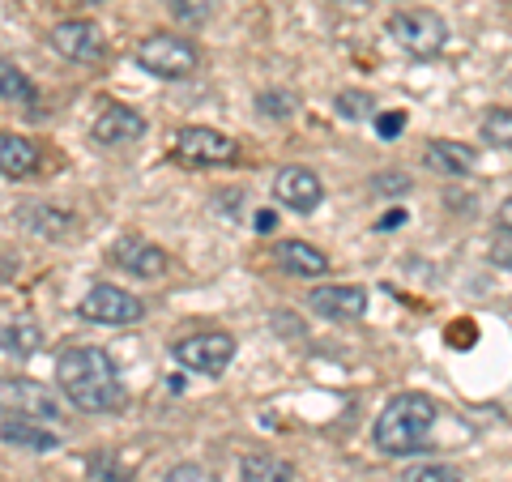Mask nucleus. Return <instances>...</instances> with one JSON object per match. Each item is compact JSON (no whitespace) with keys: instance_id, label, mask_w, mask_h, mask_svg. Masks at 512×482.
<instances>
[{"instance_id":"obj_1","label":"nucleus","mask_w":512,"mask_h":482,"mask_svg":"<svg viewBox=\"0 0 512 482\" xmlns=\"http://www.w3.org/2000/svg\"><path fill=\"white\" fill-rule=\"evenodd\" d=\"M56 384L60 393L86 414H111L124 406V384L116 359L99 346H69L56 359Z\"/></svg>"},{"instance_id":"obj_2","label":"nucleus","mask_w":512,"mask_h":482,"mask_svg":"<svg viewBox=\"0 0 512 482\" xmlns=\"http://www.w3.org/2000/svg\"><path fill=\"white\" fill-rule=\"evenodd\" d=\"M431 427H436V401L423 393H397L376 414L372 440L384 457H414L427 448Z\"/></svg>"},{"instance_id":"obj_3","label":"nucleus","mask_w":512,"mask_h":482,"mask_svg":"<svg viewBox=\"0 0 512 482\" xmlns=\"http://www.w3.org/2000/svg\"><path fill=\"white\" fill-rule=\"evenodd\" d=\"M133 60L150 77L180 82V77H188L192 69H197V47H192V39H184V35H150V39H141Z\"/></svg>"},{"instance_id":"obj_4","label":"nucleus","mask_w":512,"mask_h":482,"mask_svg":"<svg viewBox=\"0 0 512 482\" xmlns=\"http://www.w3.org/2000/svg\"><path fill=\"white\" fill-rule=\"evenodd\" d=\"M384 30L397 39V47H406L410 56H436L440 47L448 43V26L440 13L431 9H402L393 13L389 22H384Z\"/></svg>"},{"instance_id":"obj_5","label":"nucleus","mask_w":512,"mask_h":482,"mask_svg":"<svg viewBox=\"0 0 512 482\" xmlns=\"http://www.w3.org/2000/svg\"><path fill=\"white\" fill-rule=\"evenodd\" d=\"M171 359L201 376H222L235 359V337L231 333H192L171 346Z\"/></svg>"},{"instance_id":"obj_6","label":"nucleus","mask_w":512,"mask_h":482,"mask_svg":"<svg viewBox=\"0 0 512 482\" xmlns=\"http://www.w3.org/2000/svg\"><path fill=\"white\" fill-rule=\"evenodd\" d=\"M235 154H239V146L227 133H218V128L188 124L175 133V158L188 167H222V163H231Z\"/></svg>"},{"instance_id":"obj_7","label":"nucleus","mask_w":512,"mask_h":482,"mask_svg":"<svg viewBox=\"0 0 512 482\" xmlns=\"http://www.w3.org/2000/svg\"><path fill=\"white\" fill-rule=\"evenodd\" d=\"M82 312L90 325H107V329H120V325H137L141 316H146V303H141L137 295H128L120 291V286H111V282H99L94 291L82 299Z\"/></svg>"},{"instance_id":"obj_8","label":"nucleus","mask_w":512,"mask_h":482,"mask_svg":"<svg viewBox=\"0 0 512 482\" xmlns=\"http://www.w3.org/2000/svg\"><path fill=\"white\" fill-rule=\"evenodd\" d=\"M0 397H5V414H18V419H35V423H56V397L47 384L30 380V376H9L5 384H0Z\"/></svg>"},{"instance_id":"obj_9","label":"nucleus","mask_w":512,"mask_h":482,"mask_svg":"<svg viewBox=\"0 0 512 482\" xmlns=\"http://www.w3.org/2000/svg\"><path fill=\"white\" fill-rule=\"evenodd\" d=\"M274 197L295 214H312L320 201H325V184L320 175L308 171V167H282L274 175Z\"/></svg>"},{"instance_id":"obj_10","label":"nucleus","mask_w":512,"mask_h":482,"mask_svg":"<svg viewBox=\"0 0 512 482\" xmlns=\"http://www.w3.org/2000/svg\"><path fill=\"white\" fill-rule=\"evenodd\" d=\"M52 47L64 56V60H73V64H94L103 56V30L86 22V18H73V22H60L52 26Z\"/></svg>"},{"instance_id":"obj_11","label":"nucleus","mask_w":512,"mask_h":482,"mask_svg":"<svg viewBox=\"0 0 512 482\" xmlns=\"http://www.w3.org/2000/svg\"><path fill=\"white\" fill-rule=\"evenodd\" d=\"M308 308L325 320H359L367 312V295L359 286H312Z\"/></svg>"},{"instance_id":"obj_12","label":"nucleus","mask_w":512,"mask_h":482,"mask_svg":"<svg viewBox=\"0 0 512 482\" xmlns=\"http://www.w3.org/2000/svg\"><path fill=\"white\" fill-rule=\"evenodd\" d=\"M111 256L120 261V269H128L133 278H163V269H167V252L150 244V239H137V235H124L116 239V248H111Z\"/></svg>"},{"instance_id":"obj_13","label":"nucleus","mask_w":512,"mask_h":482,"mask_svg":"<svg viewBox=\"0 0 512 482\" xmlns=\"http://www.w3.org/2000/svg\"><path fill=\"white\" fill-rule=\"evenodd\" d=\"M94 141L99 146H133V141L146 137V116L133 107H107L99 120H94Z\"/></svg>"},{"instance_id":"obj_14","label":"nucleus","mask_w":512,"mask_h":482,"mask_svg":"<svg viewBox=\"0 0 512 482\" xmlns=\"http://www.w3.org/2000/svg\"><path fill=\"white\" fill-rule=\"evenodd\" d=\"M0 440H5L9 448H26V453H52V448H60V436L52 427L35 423V419H18V414H5Z\"/></svg>"},{"instance_id":"obj_15","label":"nucleus","mask_w":512,"mask_h":482,"mask_svg":"<svg viewBox=\"0 0 512 482\" xmlns=\"http://www.w3.org/2000/svg\"><path fill=\"white\" fill-rule=\"evenodd\" d=\"M427 167L436 175H448V180H461V175L474 171V150L461 146V141H431L427 146Z\"/></svg>"},{"instance_id":"obj_16","label":"nucleus","mask_w":512,"mask_h":482,"mask_svg":"<svg viewBox=\"0 0 512 482\" xmlns=\"http://www.w3.org/2000/svg\"><path fill=\"white\" fill-rule=\"evenodd\" d=\"M278 261L282 269H291V278H320V273H329V256L312 244H303V239L278 244Z\"/></svg>"},{"instance_id":"obj_17","label":"nucleus","mask_w":512,"mask_h":482,"mask_svg":"<svg viewBox=\"0 0 512 482\" xmlns=\"http://www.w3.org/2000/svg\"><path fill=\"white\" fill-rule=\"evenodd\" d=\"M137 461H141V453L120 457V448H94V453L86 457V474L94 482H128L137 470Z\"/></svg>"},{"instance_id":"obj_18","label":"nucleus","mask_w":512,"mask_h":482,"mask_svg":"<svg viewBox=\"0 0 512 482\" xmlns=\"http://www.w3.org/2000/svg\"><path fill=\"white\" fill-rule=\"evenodd\" d=\"M39 167V150L30 137H18V133H5L0 137V171L9 175V180H22Z\"/></svg>"},{"instance_id":"obj_19","label":"nucleus","mask_w":512,"mask_h":482,"mask_svg":"<svg viewBox=\"0 0 512 482\" xmlns=\"http://www.w3.org/2000/svg\"><path fill=\"white\" fill-rule=\"evenodd\" d=\"M0 342H5V355L9 359H30V355H39V346H43V329L35 325V320H26V316H18V320H9L5 329H0Z\"/></svg>"},{"instance_id":"obj_20","label":"nucleus","mask_w":512,"mask_h":482,"mask_svg":"<svg viewBox=\"0 0 512 482\" xmlns=\"http://www.w3.org/2000/svg\"><path fill=\"white\" fill-rule=\"evenodd\" d=\"M239 478L244 482H295V470L274 453H248L239 461Z\"/></svg>"},{"instance_id":"obj_21","label":"nucleus","mask_w":512,"mask_h":482,"mask_svg":"<svg viewBox=\"0 0 512 482\" xmlns=\"http://www.w3.org/2000/svg\"><path fill=\"white\" fill-rule=\"evenodd\" d=\"M0 99L5 107H35V86L26 82V73L13 60L0 64Z\"/></svg>"},{"instance_id":"obj_22","label":"nucleus","mask_w":512,"mask_h":482,"mask_svg":"<svg viewBox=\"0 0 512 482\" xmlns=\"http://www.w3.org/2000/svg\"><path fill=\"white\" fill-rule=\"evenodd\" d=\"M478 133H483V141H491V146L512 150V107H491L483 124H478Z\"/></svg>"},{"instance_id":"obj_23","label":"nucleus","mask_w":512,"mask_h":482,"mask_svg":"<svg viewBox=\"0 0 512 482\" xmlns=\"http://www.w3.org/2000/svg\"><path fill=\"white\" fill-rule=\"evenodd\" d=\"M26 227L39 231V235H60L64 227H69V214L52 210V205H30V210H26Z\"/></svg>"},{"instance_id":"obj_24","label":"nucleus","mask_w":512,"mask_h":482,"mask_svg":"<svg viewBox=\"0 0 512 482\" xmlns=\"http://www.w3.org/2000/svg\"><path fill=\"white\" fill-rule=\"evenodd\" d=\"M256 111L269 120H291L295 116V94H286V90H261L256 94Z\"/></svg>"},{"instance_id":"obj_25","label":"nucleus","mask_w":512,"mask_h":482,"mask_svg":"<svg viewBox=\"0 0 512 482\" xmlns=\"http://www.w3.org/2000/svg\"><path fill=\"white\" fill-rule=\"evenodd\" d=\"M406 482H466V478H461V470H453V465L431 461V465H414Z\"/></svg>"},{"instance_id":"obj_26","label":"nucleus","mask_w":512,"mask_h":482,"mask_svg":"<svg viewBox=\"0 0 512 482\" xmlns=\"http://www.w3.org/2000/svg\"><path fill=\"white\" fill-rule=\"evenodd\" d=\"M372 107H376L372 94H355V90H342V94H338V111H342L346 120H363V116H372Z\"/></svg>"},{"instance_id":"obj_27","label":"nucleus","mask_w":512,"mask_h":482,"mask_svg":"<svg viewBox=\"0 0 512 482\" xmlns=\"http://www.w3.org/2000/svg\"><path fill=\"white\" fill-rule=\"evenodd\" d=\"M163 482H214V474L205 470V465H197V461H180V465H171Z\"/></svg>"},{"instance_id":"obj_28","label":"nucleus","mask_w":512,"mask_h":482,"mask_svg":"<svg viewBox=\"0 0 512 482\" xmlns=\"http://www.w3.org/2000/svg\"><path fill=\"white\" fill-rule=\"evenodd\" d=\"M402 128H406V111H380L376 116V137L380 141H393Z\"/></svg>"},{"instance_id":"obj_29","label":"nucleus","mask_w":512,"mask_h":482,"mask_svg":"<svg viewBox=\"0 0 512 482\" xmlns=\"http://www.w3.org/2000/svg\"><path fill=\"white\" fill-rule=\"evenodd\" d=\"M376 188L380 192H410V180H406L402 171H380L376 175Z\"/></svg>"},{"instance_id":"obj_30","label":"nucleus","mask_w":512,"mask_h":482,"mask_svg":"<svg viewBox=\"0 0 512 482\" xmlns=\"http://www.w3.org/2000/svg\"><path fill=\"white\" fill-rule=\"evenodd\" d=\"M171 13H175L180 22H201L210 9H197V0H171Z\"/></svg>"},{"instance_id":"obj_31","label":"nucleus","mask_w":512,"mask_h":482,"mask_svg":"<svg viewBox=\"0 0 512 482\" xmlns=\"http://www.w3.org/2000/svg\"><path fill=\"white\" fill-rule=\"evenodd\" d=\"M495 231L512 235V197H504V201H500V210H495Z\"/></svg>"},{"instance_id":"obj_32","label":"nucleus","mask_w":512,"mask_h":482,"mask_svg":"<svg viewBox=\"0 0 512 482\" xmlns=\"http://www.w3.org/2000/svg\"><path fill=\"white\" fill-rule=\"evenodd\" d=\"M491 261H500V265H512V244H495V248H491Z\"/></svg>"},{"instance_id":"obj_33","label":"nucleus","mask_w":512,"mask_h":482,"mask_svg":"<svg viewBox=\"0 0 512 482\" xmlns=\"http://www.w3.org/2000/svg\"><path fill=\"white\" fill-rule=\"evenodd\" d=\"M256 231H274V214H256Z\"/></svg>"},{"instance_id":"obj_34","label":"nucleus","mask_w":512,"mask_h":482,"mask_svg":"<svg viewBox=\"0 0 512 482\" xmlns=\"http://www.w3.org/2000/svg\"><path fill=\"white\" fill-rule=\"evenodd\" d=\"M73 5H103V0H73Z\"/></svg>"}]
</instances>
